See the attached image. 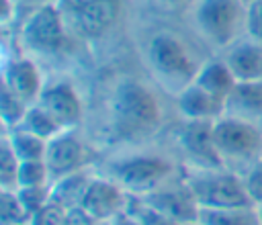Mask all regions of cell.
I'll return each mask as SVG.
<instances>
[{
  "label": "cell",
  "mask_w": 262,
  "mask_h": 225,
  "mask_svg": "<svg viewBox=\"0 0 262 225\" xmlns=\"http://www.w3.org/2000/svg\"><path fill=\"white\" fill-rule=\"evenodd\" d=\"M14 4H18V2H35V4H43V2H51V0H12Z\"/></svg>",
  "instance_id": "cell-35"
},
{
  "label": "cell",
  "mask_w": 262,
  "mask_h": 225,
  "mask_svg": "<svg viewBox=\"0 0 262 225\" xmlns=\"http://www.w3.org/2000/svg\"><path fill=\"white\" fill-rule=\"evenodd\" d=\"M31 104H27L23 98H18L14 92H10L6 86H2V98H0V110H2V121L8 129H14L20 125L27 108Z\"/></svg>",
  "instance_id": "cell-27"
},
{
  "label": "cell",
  "mask_w": 262,
  "mask_h": 225,
  "mask_svg": "<svg viewBox=\"0 0 262 225\" xmlns=\"http://www.w3.org/2000/svg\"><path fill=\"white\" fill-rule=\"evenodd\" d=\"M186 184L201 209H233L252 205L242 176L227 168H192Z\"/></svg>",
  "instance_id": "cell-5"
},
{
  "label": "cell",
  "mask_w": 262,
  "mask_h": 225,
  "mask_svg": "<svg viewBox=\"0 0 262 225\" xmlns=\"http://www.w3.org/2000/svg\"><path fill=\"white\" fill-rule=\"evenodd\" d=\"M90 182H92V176L86 170L61 176V178L53 180V184H51V200H55L57 205H61L66 209L82 207V200L86 196Z\"/></svg>",
  "instance_id": "cell-19"
},
{
  "label": "cell",
  "mask_w": 262,
  "mask_h": 225,
  "mask_svg": "<svg viewBox=\"0 0 262 225\" xmlns=\"http://www.w3.org/2000/svg\"><path fill=\"white\" fill-rule=\"evenodd\" d=\"M18 170H20V158L14 153L8 137H2L0 145V184L2 188L14 190L18 184Z\"/></svg>",
  "instance_id": "cell-25"
},
{
  "label": "cell",
  "mask_w": 262,
  "mask_h": 225,
  "mask_svg": "<svg viewBox=\"0 0 262 225\" xmlns=\"http://www.w3.org/2000/svg\"><path fill=\"white\" fill-rule=\"evenodd\" d=\"M143 198L182 225H190V223L199 221L201 207H199L196 198L192 196L186 180H182V182L180 180L178 182L166 180L164 184H160L151 192L143 194Z\"/></svg>",
  "instance_id": "cell-9"
},
{
  "label": "cell",
  "mask_w": 262,
  "mask_h": 225,
  "mask_svg": "<svg viewBox=\"0 0 262 225\" xmlns=\"http://www.w3.org/2000/svg\"><path fill=\"white\" fill-rule=\"evenodd\" d=\"M194 84H199L201 88H205L207 92L219 96L225 100V96L229 94V90L233 88V84L237 82L235 76L231 74L229 65L225 63L223 57H215V59H209L205 63H201L194 80Z\"/></svg>",
  "instance_id": "cell-18"
},
{
  "label": "cell",
  "mask_w": 262,
  "mask_h": 225,
  "mask_svg": "<svg viewBox=\"0 0 262 225\" xmlns=\"http://www.w3.org/2000/svg\"><path fill=\"white\" fill-rule=\"evenodd\" d=\"M172 164L154 153H135L113 162L111 178L117 180L129 194L143 196L170 180Z\"/></svg>",
  "instance_id": "cell-7"
},
{
  "label": "cell",
  "mask_w": 262,
  "mask_h": 225,
  "mask_svg": "<svg viewBox=\"0 0 262 225\" xmlns=\"http://www.w3.org/2000/svg\"><path fill=\"white\" fill-rule=\"evenodd\" d=\"M256 207V213H258V219H260V223H262V202H258V205H254Z\"/></svg>",
  "instance_id": "cell-36"
},
{
  "label": "cell",
  "mask_w": 262,
  "mask_h": 225,
  "mask_svg": "<svg viewBox=\"0 0 262 225\" xmlns=\"http://www.w3.org/2000/svg\"><path fill=\"white\" fill-rule=\"evenodd\" d=\"M178 143L194 168H223L213 143V121H184Z\"/></svg>",
  "instance_id": "cell-11"
},
{
  "label": "cell",
  "mask_w": 262,
  "mask_h": 225,
  "mask_svg": "<svg viewBox=\"0 0 262 225\" xmlns=\"http://www.w3.org/2000/svg\"><path fill=\"white\" fill-rule=\"evenodd\" d=\"M63 129H72L82 119V100L70 82H53L43 88L37 100Z\"/></svg>",
  "instance_id": "cell-14"
},
{
  "label": "cell",
  "mask_w": 262,
  "mask_h": 225,
  "mask_svg": "<svg viewBox=\"0 0 262 225\" xmlns=\"http://www.w3.org/2000/svg\"><path fill=\"white\" fill-rule=\"evenodd\" d=\"M127 211H129L135 219H139L141 225H182V223L174 221L172 217H168L166 213H162L160 209H156L154 205H149L143 196L131 194Z\"/></svg>",
  "instance_id": "cell-24"
},
{
  "label": "cell",
  "mask_w": 262,
  "mask_h": 225,
  "mask_svg": "<svg viewBox=\"0 0 262 225\" xmlns=\"http://www.w3.org/2000/svg\"><path fill=\"white\" fill-rule=\"evenodd\" d=\"M111 225H141V223H139V219H135L129 211H125V213L117 215V217L111 221Z\"/></svg>",
  "instance_id": "cell-33"
},
{
  "label": "cell",
  "mask_w": 262,
  "mask_h": 225,
  "mask_svg": "<svg viewBox=\"0 0 262 225\" xmlns=\"http://www.w3.org/2000/svg\"><path fill=\"white\" fill-rule=\"evenodd\" d=\"M25 209L29 211L31 219L35 213H39L45 205L51 202V184H45V186H18L16 188Z\"/></svg>",
  "instance_id": "cell-28"
},
{
  "label": "cell",
  "mask_w": 262,
  "mask_h": 225,
  "mask_svg": "<svg viewBox=\"0 0 262 225\" xmlns=\"http://www.w3.org/2000/svg\"><path fill=\"white\" fill-rule=\"evenodd\" d=\"M20 225H33V221H27V223H20Z\"/></svg>",
  "instance_id": "cell-38"
},
{
  "label": "cell",
  "mask_w": 262,
  "mask_h": 225,
  "mask_svg": "<svg viewBox=\"0 0 262 225\" xmlns=\"http://www.w3.org/2000/svg\"><path fill=\"white\" fill-rule=\"evenodd\" d=\"M45 184H53V178H51V172H49L45 160L20 162L16 188L18 186H45Z\"/></svg>",
  "instance_id": "cell-26"
},
{
  "label": "cell",
  "mask_w": 262,
  "mask_h": 225,
  "mask_svg": "<svg viewBox=\"0 0 262 225\" xmlns=\"http://www.w3.org/2000/svg\"><path fill=\"white\" fill-rule=\"evenodd\" d=\"M213 143L223 168L242 174L262 158V125L221 115L213 121Z\"/></svg>",
  "instance_id": "cell-3"
},
{
  "label": "cell",
  "mask_w": 262,
  "mask_h": 225,
  "mask_svg": "<svg viewBox=\"0 0 262 225\" xmlns=\"http://www.w3.org/2000/svg\"><path fill=\"white\" fill-rule=\"evenodd\" d=\"M63 225H96V219L86 209L74 207V209H68Z\"/></svg>",
  "instance_id": "cell-32"
},
{
  "label": "cell",
  "mask_w": 262,
  "mask_h": 225,
  "mask_svg": "<svg viewBox=\"0 0 262 225\" xmlns=\"http://www.w3.org/2000/svg\"><path fill=\"white\" fill-rule=\"evenodd\" d=\"M158 2L168 6V8H180V6H186V4H194V0H158Z\"/></svg>",
  "instance_id": "cell-34"
},
{
  "label": "cell",
  "mask_w": 262,
  "mask_h": 225,
  "mask_svg": "<svg viewBox=\"0 0 262 225\" xmlns=\"http://www.w3.org/2000/svg\"><path fill=\"white\" fill-rule=\"evenodd\" d=\"M31 221L29 211L25 209L16 188H2L0 192V225H20Z\"/></svg>",
  "instance_id": "cell-23"
},
{
  "label": "cell",
  "mask_w": 262,
  "mask_h": 225,
  "mask_svg": "<svg viewBox=\"0 0 262 225\" xmlns=\"http://www.w3.org/2000/svg\"><path fill=\"white\" fill-rule=\"evenodd\" d=\"M225 100L190 82L178 92V110L184 121H215L223 115Z\"/></svg>",
  "instance_id": "cell-17"
},
{
  "label": "cell",
  "mask_w": 262,
  "mask_h": 225,
  "mask_svg": "<svg viewBox=\"0 0 262 225\" xmlns=\"http://www.w3.org/2000/svg\"><path fill=\"white\" fill-rule=\"evenodd\" d=\"M18 127H23V129H27V131H31V133H35V135L47 139V141L53 139L55 135H59L61 131H68V129H63L39 102L31 104V106L27 108V112H25V117H23V121H20Z\"/></svg>",
  "instance_id": "cell-22"
},
{
  "label": "cell",
  "mask_w": 262,
  "mask_h": 225,
  "mask_svg": "<svg viewBox=\"0 0 262 225\" xmlns=\"http://www.w3.org/2000/svg\"><path fill=\"white\" fill-rule=\"evenodd\" d=\"M225 63L237 82H260L262 80V43L248 33L223 49Z\"/></svg>",
  "instance_id": "cell-15"
},
{
  "label": "cell",
  "mask_w": 262,
  "mask_h": 225,
  "mask_svg": "<svg viewBox=\"0 0 262 225\" xmlns=\"http://www.w3.org/2000/svg\"><path fill=\"white\" fill-rule=\"evenodd\" d=\"M248 4L244 0H194L192 25L213 47L225 49L246 35Z\"/></svg>",
  "instance_id": "cell-2"
},
{
  "label": "cell",
  "mask_w": 262,
  "mask_h": 225,
  "mask_svg": "<svg viewBox=\"0 0 262 225\" xmlns=\"http://www.w3.org/2000/svg\"><path fill=\"white\" fill-rule=\"evenodd\" d=\"M47 168L51 172V178L57 180L61 176L74 174L84 170L88 162V149L82 139H78L70 129L61 131L53 139L47 141V153H45Z\"/></svg>",
  "instance_id": "cell-12"
},
{
  "label": "cell",
  "mask_w": 262,
  "mask_h": 225,
  "mask_svg": "<svg viewBox=\"0 0 262 225\" xmlns=\"http://www.w3.org/2000/svg\"><path fill=\"white\" fill-rule=\"evenodd\" d=\"M68 22L57 0L37 4L20 27V43L25 51L35 55H53L66 43Z\"/></svg>",
  "instance_id": "cell-6"
},
{
  "label": "cell",
  "mask_w": 262,
  "mask_h": 225,
  "mask_svg": "<svg viewBox=\"0 0 262 225\" xmlns=\"http://www.w3.org/2000/svg\"><path fill=\"white\" fill-rule=\"evenodd\" d=\"M66 213H68L66 207H61V205H57L55 200H51V202L45 205L39 213H35L31 221H33V225H63Z\"/></svg>",
  "instance_id": "cell-30"
},
{
  "label": "cell",
  "mask_w": 262,
  "mask_h": 225,
  "mask_svg": "<svg viewBox=\"0 0 262 225\" xmlns=\"http://www.w3.org/2000/svg\"><path fill=\"white\" fill-rule=\"evenodd\" d=\"M96 225H111V221H96Z\"/></svg>",
  "instance_id": "cell-37"
},
{
  "label": "cell",
  "mask_w": 262,
  "mask_h": 225,
  "mask_svg": "<svg viewBox=\"0 0 262 225\" xmlns=\"http://www.w3.org/2000/svg\"><path fill=\"white\" fill-rule=\"evenodd\" d=\"M147 61L154 76L168 88L176 90V94L194 80L201 68L190 47L170 31H160L149 39Z\"/></svg>",
  "instance_id": "cell-4"
},
{
  "label": "cell",
  "mask_w": 262,
  "mask_h": 225,
  "mask_svg": "<svg viewBox=\"0 0 262 225\" xmlns=\"http://www.w3.org/2000/svg\"><path fill=\"white\" fill-rule=\"evenodd\" d=\"M190 225H201V223H199V221H196V223H190Z\"/></svg>",
  "instance_id": "cell-40"
},
{
  "label": "cell",
  "mask_w": 262,
  "mask_h": 225,
  "mask_svg": "<svg viewBox=\"0 0 262 225\" xmlns=\"http://www.w3.org/2000/svg\"><path fill=\"white\" fill-rule=\"evenodd\" d=\"M201 225H262L254 205L233 209H201Z\"/></svg>",
  "instance_id": "cell-20"
},
{
  "label": "cell",
  "mask_w": 262,
  "mask_h": 225,
  "mask_svg": "<svg viewBox=\"0 0 262 225\" xmlns=\"http://www.w3.org/2000/svg\"><path fill=\"white\" fill-rule=\"evenodd\" d=\"M121 0H98V2H57L68 29L84 39L102 37L119 16Z\"/></svg>",
  "instance_id": "cell-8"
},
{
  "label": "cell",
  "mask_w": 262,
  "mask_h": 225,
  "mask_svg": "<svg viewBox=\"0 0 262 225\" xmlns=\"http://www.w3.org/2000/svg\"><path fill=\"white\" fill-rule=\"evenodd\" d=\"M14 153L20 158V162H29V160H45L47 153V139L23 129V127H14L8 129L6 133Z\"/></svg>",
  "instance_id": "cell-21"
},
{
  "label": "cell",
  "mask_w": 262,
  "mask_h": 225,
  "mask_svg": "<svg viewBox=\"0 0 262 225\" xmlns=\"http://www.w3.org/2000/svg\"><path fill=\"white\" fill-rule=\"evenodd\" d=\"M223 115L254 125H262V80L235 82L229 94L225 96Z\"/></svg>",
  "instance_id": "cell-16"
},
{
  "label": "cell",
  "mask_w": 262,
  "mask_h": 225,
  "mask_svg": "<svg viewBox=\"0 0 262 225\" xmlns=\"http://www.w3.org/2000/svg\"><path fill=\"white\" fill-rule=\"evenodd\" d=\"M239 176H242L244 188H246L252 205L262 202V158L258 162H254L250 168H246Z\"/></svg>",
  "instance_id": "cell-29"
},
{
  "label": "cell",
  "mask_w": 262,
  "mask_h": 225,
  "mask_svg": "<svg viewBox=\"0 0 262 225\" xmlns=\"http://www.w3.org/2000/svg\"><path fill=\"white\" fill-rule=\"evenodd\" d=\"M2 86L23 98L27 104H35L45 88L37 61L29 55H18L4 65Z\"/></svg>",
  "instance_id": "cell-13"
},
{
  "label": "cell",
  "mask_w": 262,
  "mask_h": 225,
  "mask_svg": "<svg viewBox=\"0 0 262 225\" xmlns=\"http://www.w3.org/2000/svg\"><path fill=\"white\" fill-rule=\"evenodd\" d=\"M131 194L111 176L94 178L86 190L82 200V209H86L96 221H113L117 215L125 213L129 207Z\"/></svg>",
  "instance_id": "cell-10"
},
{
  "label": "cell",
  "mask_w": 262,
  "mask_h": 225,
  "mask_svg": "<svg viewBox=\"0 0 262 225\" xmlns=\"http://www.w3.org/2000/svg\"><path fill=\"white\" fill-rule=\"evenodd\" d=\"M244 2H246V4H250V2H254V0H244Z\"/></svg>",
  "instance_id": "cell-39"
},
{
  "label": "cell",
  "mask_w": 262,
  "mask_h": 225,
  "mask_svg": "<svg viewBox=\"0 0 262 225\" xmlns=\"http://www.w3.org/2000/svg\"><path fill=\"white\" fill-rule=\"evenodd\" d=\"M162 123V108L156 94L139 80H121L111 96V127L119 139H145Z\"/></svg>",
  "instance_id": "cell-1"
},
{
  "label": "cell",
  "mask_w": 262,
  "mask_h": 225,
  "mask_svg": "<svg viewBox=\"0 0 262 225\" xmlns=\"http://www.w3.org/2000/svg\"><path fill=\"white\" fill-rule=\"evenodd\" d=\"M246 33L262 43V0H254V2L248 4Z\"/></svg>",
  "instance_id": "cell-31"
}]
</instances>
